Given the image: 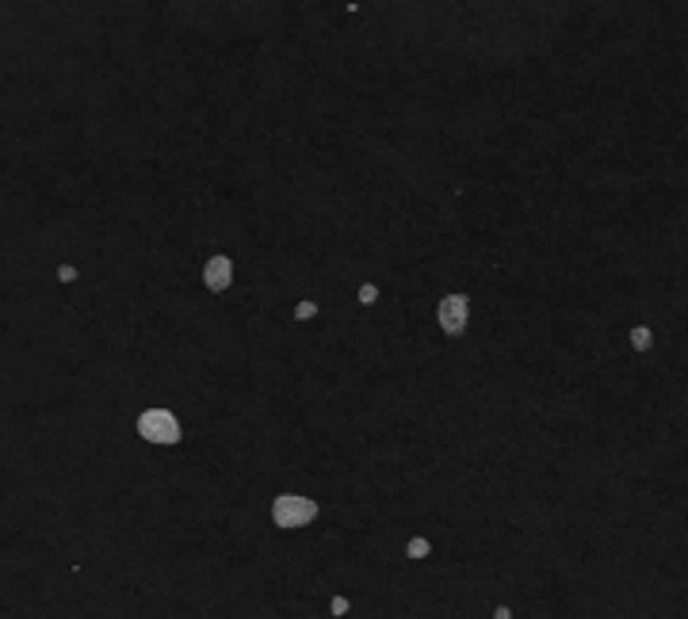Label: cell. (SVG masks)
<instances>
[{"label": "cell", "instance_id": "obj_1", "mask_svg": "<svg viewBox=\"0 0 688 619\" xmlns=\"http://www.w3.org/2000/svg\"><path fill=\"white\" fill-rule=\"evenodd\" d=\"M440 325H443V333H459V329L467 325V299L463 294H448V299L440 302Z\"/></svg>", "mask_w": 688, "mask_h": 619}, {"label": "cell", "instance_id": "obj_2", "mask_svg": "<svg viewBox=\"0 0 688 619\" xmlns=\"http://www.w3.org/2000/svg\"><path fill=\"white\" fill-rule=\"evenodd\" d=\"M142 432L150 436V440H161V443H172V440H176V436H180L176 421H172L169 413H157V409H153V413H145V417H142Z\"/></svg>", "mask_w": 688, "mask_h": 619}, {"label": "cell", "instance_id": "obj_3", "mask_svg": "<svg viewBox=\"0 0 688 619\" xmlns=\"http://www.w3.org/2000/svg\"><path fill=\"white\" fill-rule=\"evenodd\" d=\"M306 516H313L310 501H302V497H280V504H275V520L280 524H302Z\"/></svg>", "mask_w": 688, "mask_h": 619}, {"label": "cell", "instance_id": "obj_4", "mask_svg": "<svg viewBox=\"0 0 688 619\" xmlns=\"http://www.w3.org/2000/svg\"><path fill=\"white\" fill-rule=\"evenodd\" d=\"M207 283H211V291H222V287L230 283V260H226V256H214L211 268H207Z\"/></svg>", "mask_w": 688, "mask_h": 619}, {"label": "cell", "instance_id": "obj_5", "mask_svg": "<svg viewBox=\"0 0 688 619\" xmlns=\"http://www.w3.org/2000/svg\"><path fill=\"white\" fill-rule=\"evenodd\" d=\"M375 294H379V291H375L371 283H363V287H360V302H375Z\"/></svg>", "mask_w": 688, "mask_h": 619}, {"label": "cell", "instance_id": "obj_6", "mask_svg": "<svg viewBox=\"0 0 688 619\" xmlns=\"http://www.w3.org/2000/svg\"><path fill=\"white\" fill-rule=\"evenodd\" d=\"M631 341L639 344V348H647V344H650V333H647V329H635V337H631Z\"/></svg>", "mask_w": 688, "mask_h": 619}, {"label": "cell", "instance_id": "obj_7", "mask_svg": "<svg viewBox=\"0 0 688 619\" xmlns=\"http://www.w3.org/2000/svg\"><path fill=\"white\" fill-rule=\"evenodd\" d=\"M310 313H313V302H302V306H299V321H306Z\"/></svg>", "mask_w": 688, "mask_h": 619}]
</instances>
